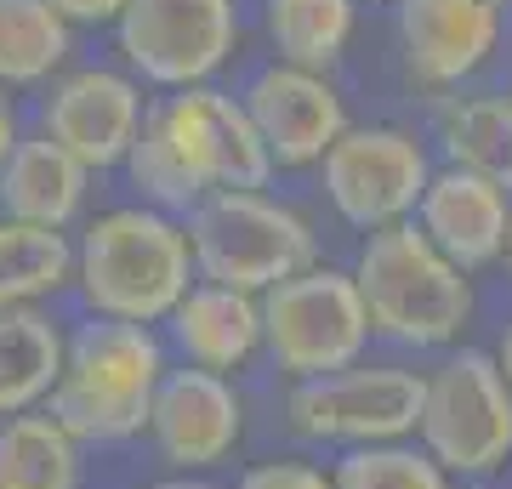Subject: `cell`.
<instances>
[{"instance_id": "obj_1", "label": "cell", "mask_w": 512, "mask_h": 489, "mask_svg": "<svg viewBox=\"0 0 512 489\" xmlns=\"http://www.w3.org/2000/svg\"><path fill=\"white\" fill-rule=\"evenodd\" d=\"M126 177L143 194V205L165 217H188L222 188H262L274 177V165L234 91L188 86L143 109V131L126 154Z\"/></svg>"}, {"instance_id": "obj_2", "label": "cell", "mask_w": 512, "mask_h": 489, "mask_svg": "<svg viewBox=\"0 0 512 489\" xmlns=\"http://www.w3.org/2000/svg\"><path fill=\"white\" fill-rule=\"evenodd\" d=\"M171 370L154 325L86 319L63 330V370L46 399V416L63 421L80 444H126L143 438L148 404Z\"/></svg>"}, {"instance_id": "obj_3", "label": "cell", "mask_w": 512, "mask_h": 489, "mask_svg": "<svg viewBox=\"0 0 512 489\" xmlns=\"http://www.w3.org/2000/svg\"><path fill=\"white\" fill-rule=\"evenodd\" d=\"M194 285V256L177 217L154 205H114L74 245V290L92 319L160 325Z\"/></svg>"}, {"instance_id": "obj_4", "label": "cell", "mask_w": 512, "mask_h": 489, "mask_svg": "<svg viewBox=\"0 0 512 489\" xmlns=\"http://www.w3.org/2000/svg\"><path fill=\"white\" fill-rule=\"evenodd\" d=\"M353 290L365 302L370 336L399 347H456L461 330L473 325V273H461L450 256L427 245L416 222L376 228L359 245Z\"/></svg>"}, {"instance_id": "obj_5", "label": "cell", "mask_w": 512, "mask_h": 489, "mask_svg": "<svg viewBox=\"0 0 512 489\" xmlns=\"http://www.w3.org/2000/svg\"><path fill=\"white\" fill-rule=\"evenodd\" d=\"M194 279L228 285L245 296L274 290L279 279L319 262V234L296 205L262 194V188H222L200 200L183 222Z\"/></svg>"}, {"instance_id": "obj_6", "label": "cell", "mask_w": 512, "mask_h": 489, "mask_svg": "<svg viewBox=\"0 0 512 489\" xmlns=\"http://www.w3.org/2000/svg\"><path fill=\"white\" fill-rule=\"evenodd\" d=\"M416 444L450 478H495L512 461V393L490 347H450L421 376Z\"/></svg>"}, {"instance_id": "obj_7", "label": "cell", "mask_w": 512, "mask_h": 489, "mask_svg": "<svg viewBox=\"0 0 512 489\" xmlns=\"http://www.w3.org/2000/svg\"><path fill=\"white\" fill-rule=\"evenodd\" d=\"M256 308H262V353L291 381L348 370L370 353V319L348 268L313 262L262 290Z\"/></svg>"}, {"instance_id": "obj_8", "label": "cell", "mask_w": 512, "mask_h": 489, "mask_svg": "<svg viewBox=\"0 0 512 489\" xmlns=\"http://www.w3.org/2000/svg\"><path fill=\"white\" fill-rule=\"evenodd\" d=\"M421 416V370L404 364H348L330 376L291 381L285 421L308 444H336V450H365V444H399L416 438Z\"/></svg>"}, {"instance_id": "obj_9", "label": "cell", "mask_w": 512, "mask_h": 489, "mask_svg": "<svg viewBox=\"0 0 512 489\" xmlns=\"http://www.w3.org/2000/svg\"><path fill=\"white\" fill-rule=\"evenodd\" d=\"M120 57L131 80L165 91L211 86L239 52V6L234 0H131L120 23Z\"/></svg>"}, {"instance_id": "obj_10", "label": "cell", "mask_w": 512, "mask_h": 489, "mask_svg": "<svg viewBox=\"0 0 512 489\" xmlns=\"http://www.w3.org/2000/svg\"><path fill=\"white\" fill-rule=\"evenodd\" d=\"M319 177L336 217L359 234H376L416 217L433 160H427V143L404 126H348L319 160Z\"/></svg>"}, {"instance_id": "obj_11", "label": "cell", "mask_w": 512, "mask_h": 489, "mask_svg": "<svg viewBox=\"0 0 512 489\" xmlns=\"http://www.w3.org/2000/svg\"><path fill=\"white\" fill-rule=\"evenodd\" d=\"M143 86L126 69H69L46 80L40 97V137H52L63 154L86 171H114L126 165L137 131H143Z\"/></svg>"}, {"instance_id": "obj_12", "label": "cell", "mask_w": 512, "mask_h": 489, "mask_svg": "<svg viewBox=\"0 0 512 489\" xmlns=\"http://www.w3.org/2000/svg\"><path fill=\"white\" fill-rule=\"evenodd\" d=\"M143 433L154 438L160 461L177 478H205L211 467L234 461V450L245 444V399L228 376L183 364V370L160 376Z\"/></svg>"}, {"instance_id": "obj_13", "label": "cell", "mask_w": 512, "mask_h": 489, "mask_svg": "<svg viewBox=\"0 0 512 489\" xmlns=\"http://www.w3.org/2000/svg\"><path fill=\"white\" fill-rule=\"evenodd\" d=\"M239 103L251 114L256 143L274 171H308L330 154V143L353 126L342 91L330 86V74L268 63L251 74V86L239 91Z\"/></svg>"}, {"instance_id": "obj_14", "label": "cell", "mask_w": 512, "mask_h": 489, "mask_svg": "<svg viewBox=\"0 0 512 489\" xmlns=\"http://www.w3.org/2000/svg\"><path fill=\"white\" fill-rule=\"evenodd\" d=\"M507 0H399L404 74L427 91L467 86L501 46Z\"/></svg>"}, {"instance_id": "obj_15", "label": "cell", "mask_w": 512, "mask_h": 489, "mask_svg": "<svg viewBox=\"0 0 512 489\" xmlns=\"http://www.w3.org/2000/svg\"><path fill=\"white\" fill-rule=\"evenodd\" d=\"M507 211L512 194L495 188V182L473 177V171H456V165H439L427 188L416 200V228L427 234V245L439 256H450L461 273L495 268L501 262V239H507Z\"/></svg>"}, {"instance_id": "obj_16", "label": "cell", "mask_w": 512, "mask_h": 489, "mask_svg": "<svg viewBox=\"0 0 512 489\" xmlns=\"http://www.w3.org/2000/svg\"><path fill=\"white\" fill-rule=\"evenodd\" d=\"M160 325L188 370H211V376L234 381L239 370H251L262 359V308L245 290L194 279Z\"/></svg>"}, {"instance_id": "obj_17", "label": "cell", "mask_w": 512, "mask_h": 489, "mask_svg": "<svg viewBox=\"0 0 512 489\" xmlns=\"http://www.w3.org/2000/svg\"><path fill=\"white\" fill-rule=\"evenodd\" d=\"M86 194H92V171L63 154L52 137H18V148L0 165V217L29 228L69 234L74 217L86 211Z\"/></svg>"}, {"instance_id": "obj_18", "label": "cell", "mask_w": 512, "mask_h": 489, "mask_svg": "<svg viewBox=\"0 0 512 489\" xmlns=\"http://www.w3.org/2000/svg\"><path fill=\"white\" fill-rule=\"evenodd\" d=\"M63 370V325L46 308L0 313V421L46 410Z\"/></svg>"}, {"instance_id": "obj_19", "label": "cell", "mask_w": 512, "mask_h": 489, "mask_svg": "<svg viewBox=\"0 0 512 489\" xmlns=\"http://www.w3.org/2000/svg\"><path fill=\"white\" fill-rule=\"evenodd\" d=\"M444 165L473 171L512 194V97L507 91H467L439 109Z\"/></svg>"}, {"instance_id": "obj_20", "label": "cell", "mask_w": 512, "mask_h": 489, "mask_svg": "<svg viewBox=\"0 0 512 489\" xmlns=\"http://www.w3.org/2000/svg\"><path fill=\"white\" fill-rule=\"evenodd\" d=\"M86 444L46 410L0 421V489H80Z\"/></svg>"}, {"instance_id": "obj_21", "label": "cell", "mask_w": 512, "mask_h": 489, "mask_svg": "<svg viewBox=\"0 0 512 489\" xmlns=\"http://www.w3.org/2000/svg\"><path fill=\"white\" fill-rule=\"evenodd\" d=\"M359 0H262V29L274 40V63L325 74L348 52Z\"/></svg>"}, {"instance_id": "obj_22", "label": "cell", "mask_w": 512, "mask_h": 489, "mask_svg": "<svg viewBox=\"0 0 512 489\" xmlns=\"http://www.w3.org/2000/svg\"><path fill=\"white\" fill-rule=\"evenodd\" d=\"M74 285V239L52 228L0 217V313L40 308L46 296Z\"/></svg>"}, {"instance_id": "obj_23", "label": "cell", "mask_w": 512, "mask_h": 489, "mask_svg": "<svg viewBox=\"0 0 512 489\" xmlns=\"http://www.w3.org/2000/svg\"><path fill=\"white\" fill-rule=\"evenodd\" d=\"M74 52V29L46 0H0V91L46 86Z\"/></svg>"}, {"instance_id": "obj_24", "label": "cell", "mask_w": 512, "mask_h": 489, "mask_svg": "<svg viewBox=\"0 0 512 489\" xmlns=\"http://www.w3.org/2000/svg\"><path fill=\"white\" fill-rule=\"evenodd\" d=\"M336 489H456V478L421 450L416 438L399 444H365V450H342L330 467Z\"/></svg>"}, {"instance_id": "obj_25", "label": "cell", "mask_w": 512, "mask_h": 489, "mask_svg": "<svg viewBox=\"0 0 512 489\" xmlns=\"http://www.w3.org/2000/svg\"><path fill=\"white\" fill-rule=\"evenodd\" d=\"M234 489H336L330 472L319 461H302V455H274V461H251V467L234 478Z\"/></svg>"}, {"instance_id": "obj_26", "label": "cell", "mask_w": 512, "mask_h": 489, "mask_svg": "<svg viewBox=\"0 0 512 489\" xmlns=\"http://www.w3.org/2000/svg\"><path fill=\"white\" fill-rule=\"evenodd\" d=\"M46 6H52L69 29L74 23H92L97 29V23H120V12H126L131 0H46Z\"/></svg>"}, {"instance_id": "obj_27", "label": "cell", "mask_w": 512, "mask_h": 489, "mask_svg": "<svg viewBox=\"0 0 512 489\" xmlns=\"http://www.w3.org/2000/svg\"><path fill=\"white\" fill-rule=\"evenodd\" d=\"M18 148V114H12V103H6V91H0V165H6V154Z\"/></svg>"}, {"instance_id": "obj_28", "label": "cell", "mask_w": 512, "mask_h": 489, "mask_svg": "<svg viewBox=\"0 0 512 489\" xmlns=\"http://www.w3.org/2000/svg\"><path fill=\"white\" fill-rule=\"evenodd\" d=\"M490 359H495V370H501V381H507V393H512V319H507V330H501V342L490 347Z\"/></svg>"}, {"instance_id": "obj_29", "label": "cell", "mask_w": 512, "mask_h": 489, "mask_svg": "<svg viewBox=\"0 0 512 489\" xmlns=\"http://www.w3.org/2000/svg\"><path fill=\"white\" fill-rule=\"evenodd\" d=\"M154 489H222V484H211V478H177V472H171V478H160Z\"/></svg>"}, {"instance_id": "obj_30", "label": "cell", "mask_w": 512, "mask_h": 489, "mask_svg": "<svg viewBox=\"0 0 512 489\" xmlns=\"http://www.w3.org/2000/svg\"><path fill=\"white\" fill-rule=\"evenodd\" d=\"M501 262L512 268V211H507V239H501Z\"/></svg>"}, {"instance_id": "obj_31", "label": "cell", "mask_w": 512, "mask_h": 489, "mask_svg": "<svg viewBox=\"0 0 512 489\" xmlns=\"http://www.w3.org/2000/svg\"><path fill=\"white\" fill-rule=\"evenodd\" d=\"M370 6H382V0H370Z\"/></svg>"}, {"instance_id": "obj_32", "label": "cell", "mask_w": 512, "mask_h": 489, "mask_svg": "<svg viewBox=\"0 0 512 489\" xmlns=\"http://www.w3.org/2000/svg\"><path fill=\"white\" fill-rule=\"evenodd\" d=\"M507 97H512V91H507Z\"/></svg>"}]
</instances>
